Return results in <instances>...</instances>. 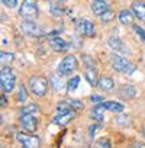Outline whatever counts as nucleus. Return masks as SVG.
I'll list each match as a JSON object with an SVG mask.
<instances>
[{
	"label": "nucleus",
	"instance_id": "cd10ccee",
	"mask_svg": "<svg viewBox=\"0 0 145 148\" xmlns=\"http://www.w3.org/2000/svg\"><path fill=\"white\" fill-rule=\"evenodd\" d=\"M68 103L71 105V108L72 109H83L84 108V105H83V102L81 100H79V99H71V100H68Z\"/></svg>",
	"mask_w": 145,
	"mask_h": 148
},
{
	"label": "nucleus",
	"instance_id": "39448f33",
	"mask_svg": "<svg viewBox=\"0 0 145 148\" xmlns=\"http://www.w3.org/2000/svg\"><path fill=\"white\" fill-rule=\"evenodd\" d=\"M77 65H79V61H77V58L74 55H67L60 62L58 73L61 74V76H70V74H72L77 70Z\"/></svg>",
	"mask_w": 145,
	"mask_h": 148
},
{
	"label": "nucleus",
	"instance_id": "6e6552de",
	"mask_svg": "<svg viewBox=\"0 0 145 148\" xmlns=\"http://www.w3.org/2000/svg\"><path fill=\"white\" fill-rule=\"evenodd\" d=\"M16 138H18V141H19L25 148H38V147H41V139H39L36 135L19 132V134L16 135Z\"/></svg>",
	"mask_w": 145,
	"mask_h": 148
},
{
	"label": "nucleus",
	"instance_id": "f03ea898",
	"mask_svg": "<svg viewBox=\"0 0 145 148\" xmlns=\"http://www.w3.org/2000/svg\"><path fill=\"white\" fill-rule=\"evenodd\" d=\"M19 15L23 19L34 21L39 16V9H38V0H23L21 8H19Z\"/></svg>",
	"mask_w": 145,
	"mask_h": 148
},
{
	"label": "nucleus",
	"instance_id": "423d86ee",
	"mask_svg": "<svg viewBox=\"0 0 145 148\" xmlns=\"http://www.w3.org/2000/svg\"><path fill=\"white\" fill-rule=\"evenodd\" d=\"M21 28H22V31H23L25 35H29V36H34V38H41V36L45 35L44 26L39 25V23H36V22H34V21L25 19V22L21 25Z\"/></svg>",
	"mask_w": 145,
	"mask_h": 148
},
{
	"label": "nucleus",
	"instance_id": "f257e3e1",
	"mask_svg": "<svg viewBox=\"0 0 145 148\" xmlns=\"http://www.w3.org/2000/svg\"><path fill=\"white\" fill-rule=\"evenodd\" d=\"M15 84H16L15 71L9 65H5L2 71H0V86H2V90L5 93H10L15 89Z\"/></svg>",
	"mask_w": 145,
	"mask_h": 148
},
{
	"label": "nucleus",
	"instance_id": "9d476101",
	"mask_svg": "<svg viewBox=\"0 0 145 148\" xmlns=\"http://www.w3.org/2000/svg\"><path fill=\"white\" fill-rule=\"evenodd\" d=\"M74 118H76V112L74 110L64 112V113H57V116L54 118V123L60 125V126H67Z\"/></svg>",
	"mask_w": 145,
	"mask_h": 148
},
{
	"label": "nucleus",
	"instance_id": "9b49d317",
	"mask_svg": "<svg viewBox=\"0 0 145 148\" xmlns=\"http://www.w3.org/2000/svg\"><path fill=\"white\" fill-rule=\"evenodd\" d=\"M49 45H51V48H52L54 51H57V52H65V51L70 48V44H68L67 41H64L62 38H60V36H52V38L49 39Z\"/></svg>",
	"mask_w": 145,
	"mask_h": 148
},
{
	"label": "nucleus",
	"instance_id": "2f4dec72",
	"mask_svg": "<svg viewBox=\"0 0 145 148\" xmlns=\"http://www.w3.org/2000/svg\"><path fill=\"white\" fill-rule=\"evenodd\" d=\"M90 99H92V102H94V103H100V102H103V96H99V95H93Z\"/></svg>",
	"mask_w": 145,
	"mask_h": 148
},
{
	"label": "nucleus",
	"instance_id": "f3484780",
	"mask_svg": "<svg viewBox=\"0 0 145 148\" xmlns=\"http://www.w3.org/2000/svg\"><path fill=\"white\" fill-rule=\"evenodd\" d=\"M133 16H135V13L132 12V9L131 10L123 9V10L119 12V21H120L122 25H131L133 22Z\"/></svg>",
	"mask_w": 145,
	"mask_h": 148
},
{
	"label": "nucleus",
	"instance_id": "ddd939ff",
	"mask_svg": "<svg viewBox=\"0 0 145 148\" xmlns=\"http://www.w3.org/2000/svg\"><path fill=\"white\" fill-rule=\"evenodd\" d=\"M84 76H86V80L89 82L90 86L94 87V86L99 84V77H97V71H96V67L94 65H87L86 67Z\"/></svg>",
	"mask_w": 145,
	"mask_h": 148
},
{
	"label": "nucleus",
	"instance_id": "7ed1b4c3",
	"mask_svg": "<svg viewBox=\"0 0 145 148\" xmlns=\"http://www.w3.org/2000/svg\"><path fill=\"white\" fill-rule=\"evenodd\" d=\"M112 60V65L118 73H123V74H133V71L136 70V67L133 64H131L125 57L118 55V54H112L110 55Z\"/></svg>",
	"mask_w": 145,
	"mask_h": 148
},
{
	"label": "nucleus",
	"instance_id": "1a4fd4ad",
	"mask_svg": "<svg viewBox=\"0 0 145 148\" xmlns=\"http://www.w3.org/2000/svg\"><path fill=\"white\" fill-rule=\"evenodd\" d=\"M21 123L28 132H35L38 128V119L34 113H25L21 116Z\"/></svg>",
	"mask_w": 145,
	"mask_h": 148
},
{
	"label": "nucleus",
	"instance_id": "72a5a7b5",
	"mask_svg": "<svg viewBox=\"0 0 145 148\" xmlns=\"http://www.w3.org/2000/svg\"><path fill=\"white\" fill-rule=\"evenodd\" d=\"M135 147H142V148H145V144H139V142H136Z\"/></svg>",
	"mask_w": 145,
	"mask_h": 148
},
{
	"label": "nucleus",
	"instance_id": "6ab92c4d",
	"mask_svg": "<svg viewBox=\"0 0 145 148\" xmlns=\"http://www.w3.org/2000/svg\"><path fill=\"white\" fill-rule=\"evenodd\" d=\"M106 110H112V112H122L123 109H125V106L122 105V103H119V102H113V100H110V102H103V103H100Z\"/></svg>",
	"mask_w": 145,
	"mask_h": 148
},
{
	"label": "nucleus",
	"instance_id": "412c9836",
	"mask_svg": "<svg viewBox=\"0 0 145 148\" xmlns=\"http://www.w3.org/2000/svg\"><path fill=\"white\" fill-rule=\"evenodd\" d=\"M106 109L100 105V103H97V106H94L93 108V110H92V116L96 119V121H103V112H105Z\"/></svg>",
	"mask_w": 145,
	"mask_h": 148
},
{
	"label": "nucleus",
	"instance_id": "5701e85b",
	"mask_svg": "<svg viewBox=\"0 0 145 148\" xmlns=\"http://www.w3.org/2000/svg\"><path fill=\"white\" fill-rule=\"evenodd\" d=\"M60 76H61V74H60ZM60 76H52V79H51L52 87H54L55 90H62V89L65 87V83L62 82V79H61Z\"/></svg>",
	"mask_w": 145,
	"mask_h": 148
},
{
	"label": "nucleus",
	"instance_id": "473e14b6",
	"mask_svg": "<svg viewBox=\"0 0 145 148\" xmlns=\"http://www.w3.org/2000/svg\"><path fill=\"white\" fill-rule=\"evenodd\" d=\"M0 106H2V108H5V106H8V100H6V97H5V95H2V97H0Z\"/></svg>",
	"mask_w": 145,
	"mask_h": 148
},
{
	"label": "nucleus",
	"instance_id": "2eb2a0df",
	"mask_svg": "<svg viewBox=\"0 0 145 148\" xmlns=\"http://www.w3.org/2000/svg\"><path fill=\"white\" fill-rule=\"evenodd\" d=\"M118 96H119L120 99L129 100V99H132V97L136 96V90H135V87H132V86H122V87L118 90Z\"/></svg>",
	"mask_w": 145,
	"mask_h": 148
},
{
	"label": "nucleus",
	"instance_id": "bb28decb",
	"mask_svg": "<svg viewBox=\"0 0 145 148\" xmlns=\"http://www.w3.org/2000/svg\"><path fill=\"white\" fill-rule=\"evenodd\" d=\"M26 97H28V92H26L25 86H21V87H19V95H18L16 100L21 102V103H23V102L26 100Z\"/></svg>",
	"mask_w": 145,
	"mask_h": 148
},
{
	"label": "nucleus",
	"instance_id": "20e7f679",
	"mask_svg": "<svg viewBox=\"0 0 145 148\" xmlns=\"http://www.w3.org/2000/svg\"><path fill=\"white\" fill-rule=\"evenodd\" d=\"M29 89L35 96H45L48 92V80L44 76H34L29 80Z\"/></svg>",
	"mask_w": 145,
	"mask_h": 148
},
{
	"label": "nucleus",
	"instance_id": "dca6fc26",
	"mask_svg": "<svg viewBox=\"0 0 145 148\" xmlns=\"http://www.w3.org/2000/svg\"><path fill=\"white\" fill-rule=\"evenodd\" d=\"M97 86H99L102 90H105V92H110V90L115 89V82H113L112 77L103 76V77L99 79V84H97Z\"/></svg>",
	"mask_w": 145,
	"mask_h": 148
},
{
	"label": "nucleus",
	"instance_id": "a211bd4d",
	"mask_svg": "<svg viewBox=\"0 0 145 148\" xmlns=\"http://www.w3.org/2000/svg\"><path fill=\"white\" fill-rule=\"evenodd\" d=\"M49 10L52 16H62L64 15V3H58V2H49Z\"/></svg>",
	"mask_w": 145,
	"mask_h": 148
},
{
	"label": "nucleus",
	"instance_id": "b1692460",
	"mask_svg": "<svg viewBox=\"0 0 145 148\" xmlns=\"http://www.w3.org/2000/svg\"><path fill=\"white\" fill-rule=\"evenodd\" d=\"M79 84H80V77H79V76L72 77L70 82H67V89H68V92H74V90L79 87Z\"/></svg>",
	"mask_w": 145,
	"mask_h": 148
},
{
	"label": "nucleus",
	"instance_id": "7c9ffc66",
	"mask_svg": "<svg viewBox=\"0 0 145 148\" xmlns=\"http://www.w3.org/2000/svg\"><path fill=\"white\" fill-rule=\"evenodd\" d=\"M99 147H110V141L107 138H102L99 141Z\"/></svg>",
	"mask_w": 145,
	"mask_h": 148
},
{
	"label": "nucleus",
	"instance_id": "c756f323",
	"mask_svg": "<svg viewBox=\"0 0 145 148\" xmlns=\"http://www.w3.org/2000/svg\"><path fill=\"white\" fill-rule=\"evenodd\" d=\"M133 29H135V31H136V34L141 36V39H142V41H145V31H144L142 28H139L138 25H135V26H133Z\"/></svg>",
	"mask_w": 145,
	"mask_h": 148
},
{
	"label": "nucleus",
	"instance_id": "a878e982",
	"mask_svg": "<svg viewBox=\"0 0 145 148\" xmlns=\"http://www.w3.org/2000/svg\"><path fill=\"white\" fill-rule=\"evenodd\" d=\"M113 18H115V13L109 9L107 12H105L103 15H100V19H102V22L103 23H107V22H110V21H113Z\"/></svg>",
	"mask_w": 145,
	"mask_h": 148
},
{
	"label": "nucleus",
	"instance_id": "393cba45",
	"mask_svg": "<svg viewBox=\"0 0 145 148\" xmlns=\"http://www.w3.org/2000/svg\"><path fill=\"white\" fill-rule=\"evenodd\" d=\"M0 57H2V62L8 65V64H10L13 61L15 54H12V52H0Z\"/></svg>",
	"mask_w": 145,
	"mask_h": 148
},
{
	"label": "nucleus",
	"instance_id": "f704fd0d",
	"mask_svg": "<svg viewBox=\"0 0 145 148\" xmlns=\"http://www.w3.org/2000/svg\"><path fill=\"white\" fill-rule=\"evenodd\" d=\"M142 135H144V138H145V126H144V129H142Z\"/></svg>",
	"mask_w": 145,
	"mask_h": 148
},
{
	"label": "nucleus",
	"instance_id": "c85d7f7f",
	"mask_svg": "<svg viewBox=\"0 0 145 148\" xmlns=\"http://www.w3.org/2000/svg\"><path fill=\"white\" fill-rule=\"evenodd\" d=\"M2 3H3L6 8L13 9V8H16V6H18V0H2Z\"/></svg>",
	"mask_w": 145,
	"mask_h": 148
},
{
	"label": "nucleus",
	"instance_id": "f8f14e48",
	"mask_svg": "<svg viewBox=\"0 0 145 148\" xmlns=\"http://www.w3.org/2000/svg\"><path fill=\"white\" fill-rule=\"evenodd\" d=\"M132 12L135 13V16L145 23V2L144 0H135V2L131 5Z\"/></svg>",
	"mask_w": 145,
	"mask_h": 148
},
{
	"label": "nucleus",
	"instance_id": "0eeeda50",
	"mask_svg": "<svg viewBox=\"0 0 145 148\" xmlns=\"http://www.w3.org/2000/svg\"><path fill=\"white\" fill-rule=\"evenodd\" d=\"M74 26H76L77 34H80L83 36H94L96 35L94 23L92 21H89V19H77Z\"/></svg>",
	"mask_w": 145,
	"mask_h": 148
},
{
	"label": "nucleus",
	"instance_id": "4468645a",
	"mask_svg": "<svg viewBox=\"0 0 145 148\" xmlns=\"http://www.w3.org/2000/svg\"><path fill=\"white\" fill-rule=\"evenodd\" d=\"M92 10H93L94 15L100 16V15H103L105 12L109 10V5L105 2V0H94V2L92 3Z\"/></svg>",
	"mask_w": 145,
	"mask_h": 148
},
{
	"label": "nucleus",
	"instance_id": "aec40b11",
	"mask_svg": "<svg viewBox=\"0 0 145 148\" xmlns=\"http://www.w3.org/2000/svg\"><path fill=\"white\" fill-rule=\"evenodd\" d=\"M109 47H110L112 49H115V51H120V52H122V51H126V52H128V49H125V48H123V47H125V44H123L118 36H113V38H110V39H109Z\"/></svg>",
	"mask_w": 145,
	"mask_h": 148
},
{
	"label": "nucleus",
	"instance_id": "4be33fe9",
	"mask_svg": "<svg viewBox=\"0 0 145 148\" xmlns=\"http://www.w3.org/2000/svg\"><path fill=\"white\" fill-rule=\"evenodd\" d=\"M38 112H39V106L36 103H29V105H26L21 109V115H25V113H34L35 115Z\"/></svg>",
	"mask_w": 145,
	"mask_h": 148
}]
</instances>
